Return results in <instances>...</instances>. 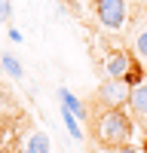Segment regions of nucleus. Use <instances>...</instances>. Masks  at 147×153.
Listing matches in <instances>:
<instances>
[{
	"instance_id": "nucleus-1",
	"label": "nucleus",
	"mask_w": 147,
	"mask_h": 153,
	"mask_svg": "<svg viewBox=\"0 0 147 153\" xmlns=\"http://www.w3.org/2000/svg\"><path fill=\"white\" fill-rule=\"evenodd\" d=\"M95 104V101H92ZM89 129L95 135L98 147L117 150L122 144H132L135 135V117L126 107H110V104H95L89 113Z\"/></svg>"
},
{
	"instance_id": "nucleus-2",
	"label": "nucleus",
	"mask_w": 147,
	"mask_h": 153,
	"mask_svg": "<svg viewBox=\"0 0 147 153\" xmlns=\"http://www.w3.org/2000/svg\"><path fill=\"white\" fill-rule=\"evenodd\" d=\"M104 76L126 80L129 86H135V83H141V80H144V71L135 65L132 52H126V49H110L107 58H104Z\"/></svg>"
},
{
	"instance_id": "nucleus-3",
	"label": "nucleus",
	"mask_w": 147,
	"mask_h": 153,
	"mask_svg": "<svg viewBox=\"0 0 147 153\" xmlns=\"http://www.w3.org/2000/svg\"><path fill=\"white\" fill-rule=\"evenodd\" d=\"M95 12V22L107 31H122L129 22V3L126 0H89Z\"/></svg>"
},
{
	"instance_id": "nucleus-4",
	"label": "nucleus",
	"mask_w": 147,
	"mask_h": 153,
	"mask_svg": "<svg viewBox=\"0 0 147 153\" xmlns=\"http://www.w3.org/2000/svg\"><path fill=\"white\" fill-rule=\"evenodd\" d=\"M129 95H132V86L126 80H114V76H107V80L95 89V104H110V107H129Z\"/></svg>"
},
{
	"instance_id": "nucleus-5",
	"label": "nucleus",
	"mask_w": 147,
	"mask_h": 153,
	"mask_svg": "<svg viewBox=\"0 0 147 153\" xmlns=\"http://www.w3.org/2000/svg\"><path fill=\"white\" fill-rule=\"evenodd\" d=\"M129 110H132L135 123H141V129L147 132V80H141V83H135V86H132Z\"/></svg>"
},
{
	"instance_id": "nucleus-6",
	"label": "nucleus",
	"mask_w": 147,
	"mask_h": 153,
	"mask_svg": "<svg viewBox=\"0 0 147 153\" xmlns=\"http://www.w3.org/2000/svg\"><path fill=\"white\" fill-rule=\"evenodd\" d=\"M58 101H61V107H68L71 113H77L83 123H89V107H86L83 101L71 92V89H65V86H61V89H58Z\"/></svg>"
},
{
	"instance_id": "nucleus-7",
	"label": "nucleus",
	"mask_w": 147,
	"mask_h": 153,
	"mask_svg": "<svg viewBox=\"0 0 147 153\" xmlns=\"http://www.w3.org/2000/svg\"><path fill=\"white\" fill-rule=\"evenodd\" d=\"M22 153H52V144H49V135L40 132V129H34L28 135V141H24Z\"/></svg>"
},
{
	"instance_id": "nucleus-8",
	"label": "nucleus",
	"mask_w": 147,
	"mask_h": 153,
	"mask_svg": "<svg viewBox=\"0 0 147 153\" xmlns=\"http://www.w3.org/2000/svg\"><path fill=\"white\" fill-rule=\"evenodd\" d=\"M61 123H65V129L71 132V138H74V141H83V138H86V135H83V126H80L83 120L77 117V113H71L68 107H61Z\"/></svg>"
},
{
	"instance_id": "nucleus-9",
	"label": "nucleus",
	"mask_w": 147,
	"mask_h": 153,
	"mask_svg": "<svg viewBox=\"0 0 147 153\" xmlns=\"http://www.w3.org/2000/svg\"><path fill=\"white\" fill-rule=\"evenodd\" d=\"M0 61H3V71L12 76V80H22V76H24V71H22V65H19V58H16V55L3 52V55H0Z\"/></svg>"
},
{
	"instance_id": "nucleus-10",
	"label": "nucleus",
	"mask_w": 147,
	"mask_h": 153,
	"mask_svg": "<svg viewBox=\"0 0 147 153\" xmlns=\"http://www.w3.org/2000/svg\"><path fill=\"white\" fill-rule=\"evenodd\" d=\"M135 52L147 61V25H144V28H138V34H135Z\"/></svg>"
},
{
	"instance_id": "nucleus-11",
	"label": "nucleus",
	"mask_w": 147,
	"mask_h": 153,
	"mask_svg": "<svg viewBox=\"0 0 147 153\" xmlns=\"http://www.w3.org/2000/svg\"><path fill=\"white\" fill-rule=\"evenodd\" d=\"M12 16V0H0V22H9Z\"/></svg>"
},
{
	"instance_id": "nucleus-12",
	"label": "nucleus",
	"mask_w": 147,
	"mask_h": 153,
	"mask_svg": "<svg viewBox=\"0 0 147 153\" xmlns=\"http://www.w3.org/2000/svg\"><path fill=\"white\" fill-rule=\"evenodd\" d=\"M9 40H12V43H22V31L12 28V25H9Z\"/></svg>"
},
{
	"instance_id": "nucleus-13",
	"label": "nucleus",
	"mask_w": 147,
	"mask_h": 153,
	"mask_svg": "<svg viewBox=\"0 0 147 153\" xmlns=\"http://www.w3.org/2000/svg\"><path fill=\"white\" fill-rule=\"evenodd\" d=\"M114 153H141L138 147H132V144H122V147H117Z\"/></svg>"
},
{
	"instance_id": "nucleus-14",
	"label": "nucleus",
	"mask_w": 147,
	"mask_h": 153,
	"mask_svg": "<svg viewBox=\"0 0 147 153\" xmlns=\"http://www.w3.org/2000/svg\"><path fill=\"white\" fill-rule=\"evenodd\" d=\"M141 3H144V6H147V0H141Z\"/></svg>"
}]
</instances>
